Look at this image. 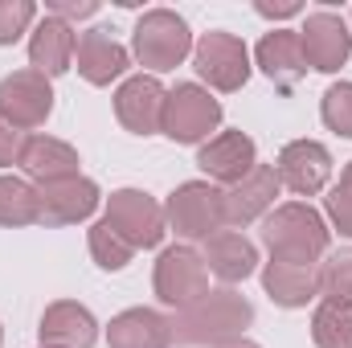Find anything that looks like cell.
Segmentation results:
<instances>
[{"instance_id":"obj_1","label":"cell","mask_w":352,"mask_h":348,"mask_svg":"<svg viewBox=\"0 0 352 348\" xmlns=\"http://www.w3.org/2000/svg\"><path fill=\"white\" fill-rule=\"evenodd\" d=\"M250 320H254V307L234 287H221V291H209L201 303H192L188 312H180L168 324H173L176 345L221 348V345H230V340H242V332L250 328Z\"/></svg>"},{"instance_id":"obj_2","label":"cell","mask_w":352,"mask_h":348,"mask_svg":"<svg viewBox=\"0 0 352 348\" xmlns=\"http://www.w3.org/2000/svg\"><path fill=\"white\" fill-rule=\"evenodd\" d=\"M328 226L324 217L311 209V205H278L263 226V242L270 250V259L278 262H303V266H316V262L328 254Z\"/></svg>"},{"instance_id":"obj_3","label":"cell","mask_w":352,"mask_h":348,"mask_svg":"<svg viewBox=\"0 0 352 348\" xmlns=\"http://www.w3.org/2000/svg\"><path fill=\"white\" fill-rule=\"evenodd\" d=\"M131 50H135L140 66L164 74V70H176L192 54V33H188L184 17H176L173 8H152V12L140 17Z\"/></svg>"},{"instance_id":"obj_4","label":"cell","mask_w":352,"mask_h":348,"mask_svg":"<svg viewBox=\"0 0 352 348\" xmlns=\"http://www.w3.org/2000/svg\"><path fill=\"white\" fill-rule=\"evenodd\" d=\"M164 217L180 238L188 242H209L226 226V193L213 188L209 180H184L164 205Z\"/></svg>"},{"instance_id":"obj_5","label":"cell","mask_w":352,"mask_h":348,"mask_svg":"<svg viewBox=\"0 0 352 348\" xmlns=\"http://www.w3.org/2000/svg\"><path fill=\"white\" fill-rule=\"evenodd\" d=\"M102 221H107L131 250H152V246H160L164 226H168L164 209H160L148 193H140V188H119V193H111Z\"/></svg>"},{"instance_id":"obj_6","label":"cell","mask_w":352,"mask_h":348,"mask_svg":"<svg viewBox=\"0 0 352 348\" xmlns=\"http://www.w3.org/2000/svg\"><path fill=\"white\" fill-rule=\"evenodd\" d=\"M221 123V102L197 83H180L176 90H168L164 98V119L160 131L176 140V144H201L209 131H217Z\"/></svg>"},{"instance_id":"obj_7","label":"cell","mask_w":352,"mask_h":348,"mask_svg":"<svg viewBox=\"0 0 352 348\" xmlns=\"http://www.w3.org/2000/svg\"><path fill=\"white\" fill-rule=\"evenodd\" d=\"M156 295L160 303H168L176 312H188L192 303H201L209 295V266L192 246H173L156 262Z\"/></svg>"},{"instance_id":"obj_8","label":"cell","mask_w":352,"mask_h":348,"mask_svg":"<svg viewBox=\"0 0 352 348\" xmlns=\"http://www.w3.org/2000/svg\"><path fill=\"white\" fill-rule=\"evenodd\" d=\"M192 66L213 90H242L250 78V54L234 33H205L192 45Z\"/></svg>"},{"instance_id":"obj_9","label":"cell","mask_w":352,"mask_h":348,"mask_svg":"<svg viewBox=\"0 0 352 348\" xmlns=\"http://www.w3.org/2000/svg\"><path fill=\"white\" fill-rule=\"evenodd\" d=\"M54 111V90L50 78L37 70H16L0 83V119L16 131H33L50 119Z\"/></svg>"},{"instance_id":"obj_10","label":"cell","mask_w":352,"mask_h":348,"mask_svg":"<svg viewBox=\"0 0 352 348\" xmlns=\"http://www.w3.org/2000/svg\"><path fill=\"white\" fill-rule=\"evenodd\" d=\"M299 45H303V58H307L311 70L332 74V70H340V66L349 62L352 33H349V25H344V17L320 8V12H311L307 25L299 29Z\"/></svg>"},{"instance_id":"obj_11","label":"cell","mask_w":352,"mask_h":348,"mask_svg":"<svg viewBox=\"0 0 352 348\" xmlns=\"http://www.w3.org/2000/svg\"><path fill=\"white\" fill-rule=\"evenodd\" d=\"M94 209H98V184L87 176L37 184V221L41 226H74V221H87Z\"/></svg>"},{"instance_id":"obj_12","label":"cell","mask_w":352,"mask_h":348,"mask_svg":"<svg viewBox=\"0 0 352 348\" xmlns=\"http://www.w3.org/2000/svg\"><path fill=\"white\" fill-rule=\"evenodd\" d=\"M274 173H278V184H287L295 197H316L332 176V156L316 140H291L278 152Z\"/></svg>"},{"instance_id":"obj_13","label":"cell","mask_w":352,"mask_h":348,"mask_svg":"<svg viewBox=\"0 0 352 348\" xmlns=\"http://www.w3.org/2000/svg\"><path fill=\"white\" fill-rule=\"evenodd\" d=\"M164 98H168V90L152 74H135L115 90V115L131 135H156L160 119H164Z\"/></svg>"},{"instance_id":"obj_14","label":"cell","mask_w":352,"mask_h":348,"mask_svg":"<svg viewBox=\"0 0 352 348\" xmlns=\"http://www.w3.org/2000/svg\"><path fill=\"white\" fill-rule=\"evenodd\" d=\"M197 164H201V173L209 176V180L234 188L238 180H246V176L254 173L258 148H254V140L242 135V131H221V135H213L209 144H201Z\"/></svg>"},{"instance_id":"obj_15","label":"cell","mask_w":352,"mask_h":348,"mask_svg":"<svg viewBox=\"0 0 352 348\" xmlns=\"http://www.w3.org/2000/svg\"><path fill=\"white\" fill-rule=\"evenodd\" d=\"M37 336H41V348H90L98 340V324L82 303L58 299L45 307Z\"/></svg>"},{"instance_id":"obj_16","label":"cell","mask_w":352,"mask_h":348,"mask_svg":"<svg viewBox=\"0 0 352 348\" xmlns=\"http://www.w3.org/2000/svg\"><path fill=\"white\" fill-rule=\"evenodd\" d=\"M74 66L90 87H111L127 70V50L107 29H87L74 45Z\"/></svg>"},{"instance_id":"obj_17","label":"cell","mask_w":352,"mask_h":348,"mask_svg":"<svg viewBox=\"0 0 352 348\" xmlns=\"http://www.w3.org/2000/svg\"><path fill=\"white\" fill-rule=\"evenodd\" d=\"M263 74L274 83L278 90H295L307 74V58H303V45H299V33L295 29H274L266 33L254 50Z\"/></svg>"},{"instance_id":"obj_18","label":"cell","mask_w":352,"mask_h":348,"mask_svg":"<svg viewBox=\"0 0 352 348\" xmlns=\"http://www.w3.org/2000/svg\"><path fill=\"white\" fill-rule=\"evenodd\" d=\"M74 45H78V33L62 21V17H45L33 37H29V62L37 74L54 78V74H66L70 62H74Z\"/></svg>"},{"instance_id":"obj_19","label":"cell","mask_w":352,"mask_h":348,"mask_svg":"<svg viewBox=\"0 0 352 348\" xmlns=\"http://www.w3.org/2000/svg\"><path fill=\"white\" fill-rule=\"evenodd\" d=\"M278 173L270 164H254V173L246 180H238L230 193H226V221L230 226H250L254 217H263L266 209L274 205L278 197Z\"/></svg>"},{"instance_id":"obj_20","label":"cell","mask_w":352,"mask_h":348,"mask_svg":"<svg viewBox=\"0 0 352 348\" xmlns=\"http://www.w3.org/2000/svg\"><path fill=\"white\" fill-rule=\"evenodd\" d=\"M111 348H168L173 345V324L152 312V307H127L111 320L107 328Z\"/></svg>"},{"instance_id":"obj_21","label":"cell","mask_w":352,"mask_h":348,"mask_svg":"<svg viewBox=\"0 0 352 348\" xmlns=\"http://www.w3.org/2000/svg\"><path fill=\"white\" fill-rule=\"evenodd\" d=\"M263 287L278 307H307L320 295V266L270 259L263 270Z\"/></svg>"},{"instance_id":"obj_22","label":"cell","mask_w":352,"mask_h":348,"mask_svg":"<svg viewBox=\"0 0 352 348\" xmlns=\"http://www.w3.org/2000/svg\"><path fill=\"white\" fill-rule=\"evenodd\" d=\"M37 184H54V180H70L78 176V152L54 135H29L16 160Z\"/></svg>"},{"instance_id":"obj_23","label":"cell","mask_w":352,"mask_h":348,"mask_svg":"<svg viewBox=\"0 0 352 348\" xmlns=\"http://www.w3.org/2000/svg\"><path fill=\"white\" fill-rule=\"evenodd\" d=\"M205 266H209V274H217L221 283H242V279H250L254 274V266H258V250H254V242H246L242 234H234V230H217L209 242H205Z\"/></svg>"},{"instance_id":"obj_24","label":"cell","mask_w":352,"mask_h":348,"mask_svg":"<svg viewBox=\"0 0 352 348\" xmlns=\"http://www.w3.org/2000/svg\"><path fill=\"white\" fill-rule=\"evenodd\" d=\"M311 340L320 348H352V303L324 299L311 316Z\"/></svg>"},{"instance_id":"obj_25","label":"cell","mask_w":352,"mask_h":348,"mask_svg":"<svg viewBox=\"0 0 352 348\" xmlns=\"http://www.w3.org/2000/svg\"><path fill=\"white\" fill-rule=\"evenodd\" d=\"M33 221H37V188L16 176H0V226L16 230Z\"/></svg>"},{"instance_id":"obj_26","label":"cell","mask_w":352,"mask_h":348,"mask_svg":"<svg viewBox=\"0 0 352 348\" xmlns=\"http://www.w3.org/2000/svg\"><path fill=\"white\" fill-rule=\"evenodd\" d=\"M131 254H135V250H131L107 221H94V226H90V259L98 262L102 270H123V266L131 262Z\"/></svg>"},{"instance_id":"obj_27","label":"cell","mask_w":352,"mask_h":348,"mask_svg":"<svg viewBox=\"0 0 352 348\" xmlns=\"http://www.w3.org/2000/svg\"><path fill=\"white\" fill-rule=\"evenodd\" d=\"M320 291L328 299L352 303V250H336L332 259L320 266Z\"/></svg>"},{"instance_id":"obj_28","label":"cell","mask_w":352,"mask_h":348,"mask_svg":"<svg viewBox=\"0 0 352 348\" xmlns=\"http://www.w3.org/2000/svg\"><path fill=\"white\" fill-rule=\"evenodd\" d=\"M320 115H324V123H328L336 135L352 140V83H336V87H328Z\"/></svg>"},{"instance_id":"obj_29","label":"cell","mask_w":352,"mask_h":348,"mask_svg":"<svg viewBox=\"0 0 352 348\" xmlns=\"http://www.w3.org/2000/svg\"><path fill=\"white\" fill-rule=\"evenodd\" d=\"M37 17L33 0H0V45H12Z\"/></svg>"},{"instance_id":"obj_30","label":"cell","mask_w":352,"mask_h":348,"mask_svg":"<svg viewBox=\"0 0 352 348\" xmlns=\"http://www.w3.org/2000/svg\"><path fill=\"white\" fill-rule=\"evenodd\" d=\"M328 217H332V226L340 230V234H349L352 238V184L349 180H340L332 193H328Z\"/></svg>"},{"instance_id":"obj_31","label":"cell","mask_w":352,"mask_h":348,"mask_svg":"<svg viewBox=\"0 0 352 348\" xmlns=\"http://www.w3.org/2000/svg\"><path fill=\"white\" fill-rule=\"evenodd\" d=\"M21 148H25V135L0 119V168H4V164H16V160H21Z\"/></svg>"},{"instance_id":"obj_32","label":"cell","mask_w":352,"mask_h":348,"mask_svg":"<svg viewBox=\"0 0 352 348\" xmlns=\"http://www.w3.org/2000/svg\"><path fill=\"white\" fill-rule=\"evenodd\" d=\"M94 8H98V4H90V0H82V4H74V0H54V4H50V17H62V21L70 25V21L94 17Z\"/></svg>"},{"instance_id":"obj_33","label":"cell","mask_w":352,"mask_h":348,"mask_svg":"<svg viewBox=\"0 0 352 348\" xmlns=\"http://www.w3.org/2000/svg\"><path fill=\"white\" fill-rule=\"evenodd\" d=\"M258 12H263V17H295L299 4H258Z\"/></svg>"},{"instance_id":"obj_34","label":"cell","mask_w":352,"mask_h":348,"mask_svg":"<svg viewBox=\"0 0 352 348\" xmlns=\"http://www.w3.org/2000/svg\"><path fill=\"white\" fill-rule=\"evenodd\" d=\"M221 348H258L254 340H230V345H221Z\"/></svg>"},{"instance_id":"obj_35","label":"cell","mask_w":352,"mask_h":348,"mask_svg":"<svg viewBox=\"0 0 352 348\" xmlns=\"http://www.w3.org/2000/svg\"><path fill=\"white\" fill-rule=\"evenodd\" d=\"M340 180H349V184H352V160H349V168H344V173H340Z\"/></svg>"},{"instance_id":"obj_36","label":"cell","mask_w":352,"mask_h":348,"mask_svg":"<svg viewBox=\"0 0 352 348\" xmlns=\"http://www.w3.org/2000/svg\"><path fill=\"white\" fill-rule=\"evenodd\" d=\"M0 340H4V332H0Z\"/></svg>"}]
</instances>
